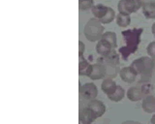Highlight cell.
Masks as SVG:
<instances>
[{
    "label": "cell",
    "mask_w": 155,
    "mask_h": 124,
    "mask_svg": "<svg viewBox=\"0 0 155 124\" xmlns=\"http://www.w3.org/2000/svg\"><path fill=\"white\" fill-rule=\"evenodd\" d=\"M131 67L137 74V80L139 83H147L150 80L154 69V60L150 56H142L135 59L131 63Z\"/></svg>",
    "instance_id": "6da1fadb"
},
{
    "label": "cell",
    "mask_w": 155,
    "mask_h": 124,
    "mask_svg": "<svg viewBox=\"0 0 155 124\" xmlns=\"http://www.w3.org/2000/svg\"><path fill=\"white\" fill-rule=\"evenodd\" d=\"M104 26L98 18H90L85 23L84 28V33L85 38L90 42H98L104 35Z\"/></svg>",
    "instance_id": "7a4b0ae2"
},
{
    "label": "cell",
    "mask_w": 155,
    "mask_h": 124,
    "mask_svg": "<svg viewBox=\"0 0 155 124\" xmlns=\"http://www.w3.org/2000/svg\"><path fill=\"white\" fill-rule=\"evenodd\" d=\"M142 6L140 0H119L117 4V9L119 13L124 14H133L137 12Z\"/></svg>",
    "instance_id": "3957f363"
},
{
    "label": "cell",
    "mask_w": 155,
    "mask_h": 124,
    "mask_svg": "<svg viewBox=\"0 0 155 124\" xmlns=\"http://www.w3.org/2000/svg\"><path fill=\"white\" fill-rule=\"evenodd\" d=\"M97 95H98V88L93 83H86L80 87V96L82 99L91 101L96 99Z\"/></svg>",
    "instance_id": "277c9868"
},
{
    "label": "cell",
    "mask_w": 155,
    "mask_h": 124,
    "mask_svg": "<svg viewBox=\"0 0 155 124\" xmlns=\"http://www.w3.org/2000/svg\"><path fill=\"white\" fill-rule=\"evenodd\" d=\"M127 98L132 102H138L142 99H144L147 95V89L143 85H137V86H132L127 90Z\"/></svg>",
    "instance_id": "5b68a950"
},
{
    "label": "cell",
    "mask_w": 155,
    "mask_h": 124,
    "mask_svg": "<svg viewBox=\"0 0 155 124\" xmlns=\"http://www.w3.org/2000/svg\"><path fill=\"white\" fill-rule=\"evenodd\" d=\"M92 80H101L106 78V67L103 62H97L95 64H92V71L89 75V77Z\"/></svg>",
    "instance_id": "8992f818"
},
{
    "label": "cell",
    "mask_w": 155,
    "mask_h": 124,
    "mask_svg": "<svg viewBox=\"0 0 155 124\" xmlns=\"http://www.w3.org/2000/svg\"><path fill=\"white\" fill-rule=\"evenodd\" d=\"M119 76L121 80H122L124 83H133L134 82L137 80V74H136V72L131 66L120 69Z\"/></svg>",
    "instance_id": "52a82bcc"
},
{
    "label": "cell",
    "mask_w": 155,
    "mask_h": 124,
    "mask_svg": "<svg viewBox=\"0 0 155 124\" xmlns=\"http://www.w3.org/2000/svg\"><path fill=\"white\" fill-rule=\"evenodd\" d=\"M98 118L90 108H82L80 111V121L82 124H92Z\"/></svg>",
    "instance_id": "ba28073f"
},
{
    "label": "cell",
    "mask_w": 155,
    "mask_h": 124,
    "mask_svg": "<svg viewBox=\"0 0 155 124\" xmlns=\"http://www.w3.org/2000/svg\"><path fill=\"white\" fill-rule=\"evenodd\" d=\"M114 50V49L113 47V46H111L110 43L105 39H101L100 41H98V43H97V45H96L97 54H100L103 57H106L109 54H110Z\"/></svg>",
    "instance_id": "9c48e42d"
},
{
    "label": "cell",
    "mask_w": 155,
    "mask_h": 124,
    "mask_svg": "<svg viewBox=\"0 0 155 124\" xmlns=\"http://www.w3.org/2000/svg\"><path fill=\"white\" fill-rule=\"evenodd\" d=\"M88 108H90L92 111L94 112L97 117H101L106 113L105 104L102 101H100V100H97V99H93V100H91V101H89Z\"/></svg>",
    "instance_id": "30bf717a"
},
{
    "label": "cell",
    "mask_w": 155,
    "mask_h": 124,
    "mask_svg": "<svg viewBox=\"0 0 155 124\" xmlns=\"http://www.w3.org/2000/svg\"><path fill=\"white\" fill-rule=\"evenodd\" d=\"M142 109L147 113H155V97L152 95L144 97L142 102Z\"/></svg>",
    "instance_id": "8fae6325"
},
{
    "label": "cell",
    "mask_w": 155,
    "mask_h": 124,
    "mask_svg": "<svg viewBox=\"0 0 155 124\" xmlns=\"http://www.w3.org/2000/svg\"><path fill=\"white\" fill-rule=\"evenodd\" d=\"M116 87H117V85H116L114 80L113 79H109V78H106L101 84L102 90H103V92L107 95L113 93L116 89Z\"/></svg>",
    "instance_id": "7c38bea8"
},
{
    "label": "cell",
    "mask_w": 155,
    "mask_h": 124,
    "mask_svg": "<svg viewBox=\"0 0 155 124\" xmlns=\"http://www.w3.org/2000/svg\"><path fill=\"white\" fill-rule=\"evenodd\" d=\"M91 71H92V64H90L84 57H81V61L79 64V74L81 76H87V77H89Z\"/></svg>",
    "instance_id": "4fadbf2b"
},
{
    "label": "cell",
    "mask_w": 155,
    "mask_h": 124,
    "mask_svg": "<svg viewBox=\"0 0 155 124\" xmlns=\"http://www.w3.org/2000/svg\"><path fill=\"white\" fill-rule=\"evenodd\" d=\"M107 11H108V7L103 5V4H97V5H94L91 9V12L93 14L94 18H98V20H101L106 15Z\"/></svg>",
    "instance_id": "5bb4252c"
},
{
    "label": "cell",
    "mask_w": 155,
    "mask_h": 124,
    "mask_svg": "<svg viewBox=\"0 0 155 124\" xmlns=\"http://www.w3.org/2000/svg\"><path fill=\"white\" fill-rule=\"evenodd\" d=\"M125 96V91L124 89L120 86V85H117V87L114 90V91L108 95V98L113 102H120Z\"/></svg>",
    "instance_id": "9a60e30c"
},
{
    "label": "cell",
    "mask_w": 155,
    "mask_h": 124,
    "mask_svg": "<svg viewBox=\"0 0 155 124\" xmlns=\"http://www.w3.org/2000/svg\"><path fill=\"white\" fill-rule=\"evenodd\" d=\"M143 13L147 18H155V3L149 2L143 6Z\"/></svg>",
    "instance_id": "2e32d148"
},
{
    "label": "cell",
    "mask_w": 155,
    "mask_h": 124,
    "mask_svg": "<svg viewBox=\"0 0 155 124\" xmlns=\"http://www.w3.org/2000/svg\"><path fill=\"white\" fill-rule=\"evenodd\" d=\"M131 23V18L130 15L124 13H119L116 16V24L120 27H127Z\"/></svg>",
    "instance_id": "e0dca14e"
},
{
    "label": "cell",
    "mask_w": 155,
    "mask_h": 124,
    "mask_svg": "<svg viewBox=\"0 0 155 124\" xmlns=\"http://www.w3.org/2000/svg\"><path fill=\"white\" fill-rule=\"evenodd\" d=\"M103 63L106 67V78L113 79L118 74V66L117 65L106 63V62H104V61H103Z\"/></svg>",
    "instance_id": "ac0fdd59"
},
{
    "label": "cell",
    "mask_w": 155,
    "mask_h": 124,
    "mask_svg": "<svg viewBox=\"0 0 155 124\" xmlns=\"http://www.w3.org/2000/svg\"><path fill=\"white\" fill-rule=\"evenodd\" d=\"M102 39H105L108 41L110 44L113 46V47L115 50L117 47V38H116V34L113 31H108V32H105Z\"/></svg>",
    "instance_id": "d6986e66"
},
{
    "label": "cell",
    "mask_w": 155,
    "mask_h": 124,
    "mask_svg": "<svg viewBox=\"0 0 155 124\" xmlns=\"http://www.w3.org/2000/svg\"><path fill=\"white\" fill-rule=\"evenodd\" d=\"M115 12L111 9L110 7H108V11H107L106 15L101 18V20H99L101 21L102 24H108V23L111 22L115 18Z\"/></svg>",
    "instance_id": "ffe728a7"
},
{
    "label": "cell",
    "mask_w": 155,
    "mask_h": 124,
    "mask_svg": "<svg viewBox=\"0 0 155 124\" xmlns=\"http://www.w3.org/2000/svg\"><path fill=\"white\" fill-rule=\"evenodd\" d=\"M79 6L81 11H86L93 7V0H79Z\"/></svg>",
    "instance_id": "44dd1931"
},
{
    "label": "cell",
    "mask_w": 155,
    "mask_h": 124,
    "mask_svg": "<svg viewBox=\"0 0 155 124\" xmlns=\"http://www.w3.org/2000/svg\"><path fill=\"white\" fill-rule=\"evenodd\" d=\"M147 52L151 58L155 59V41L148 44V46L147 47Z\"/></svg>",
    "instance_id": "7402d4cb"
},
{
    "label": "cell",
    "mask_w": 155,
    "mask_h": 124,
    "mask_svg": "<svg viewBox=\"0 0 155 124\" xmlns=\"http://www.w3.org/2000/svg\"><path fill=\"white\" fill-rule=\"evenodd\" d=\"M84 51H85V45L84 44V42L80 41L79 42V55H80V57H84Z\"/></svg>",
    "instance_id": "603a6c76"
},
{
    "label": "cell",
    "mask_w": 155,
    "mask_h": 124,
    "mask_svg": "<svg viewBox=\"0 0 155 124\" xmlns=\"http://www.w3.org/2000/svg\"><path fill=\"white\" fill-rule=\"evenodd\" d=\"M121 124H142V123L136 120H126V121H123Z\"/></svg>",
    "instance_id": "cb8c5ba5"
},
{
    "label": "cell",
    "mask_w": 155,
    "mask_h": 124,
    "mask_svg": "<svg viewBox=\"0 0 155 124\" xmlns=\"http://www.w3.org/2000/svg\"><path fill=\"white\" fill-rule=\"evenodd\" d=\"M151 31H152V34L154 35V37H155V22L152 24V26H151Z\"/></svg>",
    "instance_id": "d4e9b609"
},
{
    "label": "cell",
    "mask_w": 155,
    "mask_h": 124,
    "mask_svg": "<svg viewBox=\"0 0 155 124\" xmlns=\"http://www.w3.org/2000/svg\"><path fill=\"white\" fill-rule=\"evenodd\" d=\"M150 122H151V124H155V113L152 116L151 119H150Z\"/></svg>",
    "instance_id": "484cf974"
}]
</instances>
